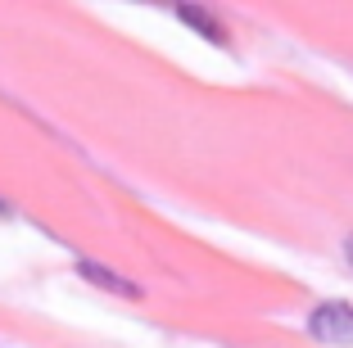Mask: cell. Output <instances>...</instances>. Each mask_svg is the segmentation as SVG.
Listing matches in <instances>:
<instances>
[{
	"mask_svg": "<svg viewBox=\"0 0 353 348\" xmlns=\"http://www.w3.org/2000/svg\"><path fill=\"white\" fill-rule=\"evenodd\" d=\"M91 285H100V289H114V294H123V298H141V289L132 285V280H123L118 272H109V267H100V263H82L77 267Z\"/></svg>",
	"mask_w": 353,
	"mask_h": 348,
	"instance_id": "cell-2",
	"label": "cell"
},
{
	"mask_svg": "<svg viewBox=\"0 0 353 348\" xmlns=\"http://www.w3.org/2000/svg\"><path fill=\"white\" fill-rule=\"evenodd\" d=\"M344 263H349V267H353V236H349V240H344Z\"/></svg>",
	"mask_w": 353,
	"mask_h": 348,
	"instance_id": "cell-4",
	"label": "cell"
},
{
	"mask_svg": "<svg viewBox=\"0 0 353 348\" xmlns=\"http://www.w3.org/2000/svg\"><path fill=\"white\" fill-rule=\"evenodd\" d=\"M308 335L317 344H331V348H349L353 344V303L344 298H331V303H317L308 317Z\"/></svg>",
	"mask_w": 353,
	"mask_h": 348,
	"instance_id": "cell-1",
	"label": "cell"
},
{
	"mask_svg": "<svg viewBox=\"0 0 353 348\" xmlns=\"http://www.w3.org/2000/svg\"><path fill=\"white\" fill-rule=\"evenodd\" d=\"M176 19H190V28L195 32H204V37H213V41H222V28L208 14H199V10H190V5H176Z\"/></svg>",
	"mask_w": 353,
	"mask_h": 348,
	"instance_id": "cell-3",
	"label": "cell"
}]
</instances>
